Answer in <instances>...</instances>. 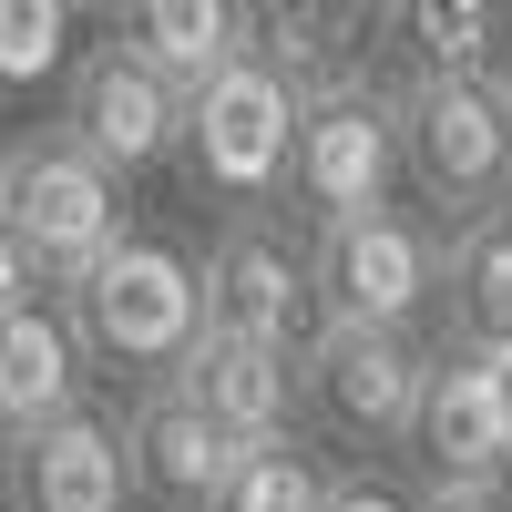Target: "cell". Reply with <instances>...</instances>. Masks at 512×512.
I'll use <instances>...</instances> for the list:
<instances>
[{"label":"cell","mask_w":512,"mask_h":512,"mask_svg":"<svg viewBox=\"0 0 512 512\" xmlns=\"http://www.w3.org/2000/svg\"><path fill=\"white\" fill-rule=\"evenodd\" d=\"M62 308H72V338H82L93 369L154 390V379H175L185 349L205 338V277H195V256L175 236H144L134 226L82 287H62Z\"/></svg>","instance_id":"cell-1"},{"label":"cell","mask_w":512,"mask_h":512,"mask_svg":"<svg viewBox=\"0 0 512 512\" xmlns=\"http://www.w3.org/2000/svg\"><path fill=\"white\" fill-rule=\"evenodd\" d=\"M82 379H93V359H82L72 338V308H11L0 318V441H31L41 420L82 410Z\"/></svg>","instance_id":"cell-14"},{"label":"cell","mask_w":512,"mask_h":512,"mask_svg":"<svg viewBox=\"0 0 512 512\" xmlns=\"http://www.w3.org/2000/svg\"><path fill=\"white\" fill-rule=\"evenodd\" d=\"M175 390L216 420V431H236L256 451V441H287L297 431V410H308V369H297V349H277V338L205 328L195 349H185V369H175Z\"/></svg>","instance_id":"cell-13"},{"label":"cell","mask_w":512,"mask_h":512,"mask_svg":"<svg viewBox=\"0 0 512 512\" xmlns=\"http://www.w3.org/2000/svg\"><path fill=\"white\" fill-rule=\"evenodd\" d=\"M0 226L31 246L41 287H82L134 236V205H123V175L103 154H82L62 123H41V134L0 144Z\"/></svg>","instance_id":"cell-2"},{"label":"cell","mask_w":512,"mask_h":512,"mask_svg":"<svg viewBox=\"0 0 512 512\" xmlns=\"http://www.w3.org/2000/svg\"><path fill=\"white\" fill-rule=\"evenodd\" d=\"M390 82H451L502 62V0H379V52Z\"/></svg>","instance_id":"cell-16"},{"label":"cell","mask_w":512,"mask_h":512,"mask_svg":"<svg viewBox=\"0 0 512 512\" xmlns=\"http://www.w3.org/2000/svg\"><path fill=\"white\" fill-rule=\"evenodd\" d=\"M72 72V0H0V103Z\"/></svg>","instance_id":"cell-20"},{"label":"cell","mask_w":512,"mask_h":512,"mask_svg":"<svg viewBox=\"0 0 512 512\" xmlns=\"http://www.w3.org/2000/svg\"><path fill=\"white\" fill-rule=\"evenodd\" d=\"M328 482H338V472L287 431V441H256V451L236 461V482H226L216 512H328Z\"/></svg>","instance_id":"cell-19"},{"label":"cell","mask_w":512,"mask_h":512,"mask_svg":"<svg viewBox=\"0 0 512 512\" xmlns=\"http://www.w3.org/2000/svg\"><path fill=\"white\" fill-rule=\"evenodd\" d=\"M72 11H113V21H123V11H134V0H72Z\"/></svg>","instance_id":"cell-24"},{"label":"cell","mask_w":512,"mask_h":512,"mask_svg":"<svg viewBox=\"0 0 512 512\" xmlns=\"http://www.w3.org/2000/svg\"><path fill=\"white\" fill-rule=\"evenodd\" d=\"M246 52H267L297 93L338 82V72H369L379 0H246Z\"/></svg>","instance_id":"cell-15"},{"label":"cell","mask_w":512,"mask_h":512,"mask_svg":"<svg viewBox=\"0 0 512 512\" xmlns=\"http://www.w3.org/2000/svg\"><path fill=\"white\" fill-rule=\"evenodd\" d=\"M482 349H492V359H502V379H512V338H482Z\"/></svg>","instance_id":"cell-25"},{"label":"cell","mask_w":512,"mask_h":512,"mask_svg":"<svg viewBox=\"0 0 512 512\" xmlns=\"http://www.w3.org/2000/svg\"><path fill=\"white\" fill-rule=\"evenodd\" d=\"M502 123H512V62H502Z\"/></svg>","instance_id":"cell-26"},{"label":"cell","mask_w":512,"mask_h":512,"mask_svg":"<svg viewBox=\"0 0 512 512\" xmlns=\"http://www.w3.org/2000/svg\"><path fill=\"white\" fill-rule=\"evenodd\" d=\"M420 512H512L492 482H431V492H420Z\"/></svg>","instance_id":"cell-23"},{"label":"cell","mask_w":512,"mask_h":512,"mask_svg":"<svg viewBox=\"0 0 512 512\" xmlns=\"http://www.w3.org/2000/svg\"><path fill=\"white\" fill-rule=\"evenodd\" d=\"M400 175L441 216L512 205V123H502V62L451 82H400Z\"/></svg>","instance_id":"cell-5"},{"label":"cell","mask_w":512,"mask_h":512,"mask_svg":"<svg viewBox=\"0 0 512 512\" xmlns=\"http://www.w3.org/2000/svg\"><path fill=\"white\" fill-rule=\"evenodd\" d=\"M308 277L318 318L338 328H420V308L441 297V226L410 205H359L338 226H308Z\"/></svg>","instance_id":"cell-6"},{"label":"cell","mask_w":512,"mask_h":512,"mask_svg":"<svg viewBox=\"0 0 512 512\" xmlns=\"http://www.w3.org/2000/svg\"><path fill=\"white\" fill-rule=\"evenodd\" d=\"M0 502L11 512H123L134 502V451L123 420H103L93 400L41 420L31 441H0Z\"/></svg>","instance_id":"cell-11"},{"label":"cell","mask_w":512,"mask_h":512,"mask_svg":"<svg viewBox=\"0 0 512 512\" xmlns=\"http://www.w3.org/2000/svg\"><path fill=\"white\" fill-rule=\"evenodd\" d=\"M410 451L431 461V482H492V492L512 482V379L482 338H441Z\"/></svg>","instance_id":"cell-10"},{"label":"cell","mask_w":512,"mask_h":512,"mask_svg":"<svg viewBox=\"0 0 512 512\" xmlns=\"http://www.w3.org/2000/svg\"><path fill=\"white\" fill-rule=\"evenodd\" d=\"M31 297H41V267H31V246L0 226V318H11V308H31Z\"/></svg>","instance_id":"cell-22"},{"label":"cell","mask_w":512,"mask_h":512,"mask_svg":"<svg viewBox=\"0 0 512 512\" xmlns=\"http://www.w3.org/2000/svg\"><path fill=\"white\" fill-rule=\"evenodd\" d=\"M287 154H297V82L267 52H236L216 82L185 93V175L226 216H256L287 195Z\"/></svg>","instance_id":"cell-3"},{"label":"cell","mask_w":512,"mask_h":512,"mask_svg":"<svg viewBox=\"0 0 512 512\" xmlns=\"http://www.w3.org/2000/svg\"><path fill=\"white\" fill-rule=\"evenodd\" d=\"M195 277H205V328L308 349V328H318V277H308V236H297L277 205H256V216H226L216 236H205Z\"/></svg>","instance_id":"cell-8"},{"label":"cell","mask_w":512,"mask_h":512,"mask_svg":"<svg viewBox=\"0 0 512 512\" xmlns=\"http://www.w3.org/2000/svg\"><path fill=\"white\" fill-rule=\"evenodd\" d=\"M451 338H512V205H482L441 236Z\"/></svg>","instance_id":"cell-18"},{"label":"cell","mask_w":512,"mask_h":512,"mask_svg":"<svg viewBox=\"0 0 512 512\" xmlns=\"http://www.w3.org/2000/svg\"><path fill=\"white\" fill-rule=\"evenodd\" d=\"M123 41L195 93V82H216L246 52V0H134V11H123Z\"/></svg>","instance_id":"cell-17"},{"label":"cell","mask_w":512,"mask_h":512,"mask_svg":"<svg viewBox=\"0 0 512 512\" xmlns=\"http://www.w3.org/2000/svg\"><path fill=\"white\" fill-rule=\"evenodd\" d=\"M431 338L420 328H338L318 318L297 369H308V410L328 420L349 451H400L420 431V390H431Z\"/></svg>","instance_id":"cell-7"},{"label":"cell","mask_w":512,"mask_h":512,"mask_svg":"<svg viewBox=\"0 0 512 512\" xmlns=\"http://www.w3.org/2000/svg\"><path fill=\"white\" fill-rule=\"evenodd\" d=\"M62 134L82 154H103L113 175H144V164L185 154V82L154 72L134 41H93V52H72L62 72Z\"/></svg>","instance_id":"cell-9"},{"label":"cell","mask_w":512,"mask_h":512,"mask_svg":"<svg viewBox=\"0 0 512 512\" xmlns=\"http://www.w3.org/2000/svg\"><path fill=\"white\" fill-rule=\"evenodd\" d=\"M123 451H134V502L154 512H216L246 441L216 431L175 379H154V390H134V410H123Z\"/></svg>","instance_id":"cell-12"},{"label":"cell","mask_w":512,"mask_h":512,"mask_svg":"<svg viewBox=\"0 0 512 512\" xmlns=\"http://www.w3.org/2000/svg\"><path fill=\"white\" fill-rule=\"evenodd\" d=\"M328 512H420V502H410L390 472H338V482H328Z\"/></svg>","instance_id":"cell-21"},{"label":"cell","mask_w":512,"mask_h":512,"mask_svg":"<svg viewBox=\"0 0 512 512\" xmlns=\"http://www.w3.org/2000/svg\"><path fill=\"white\" fill-rule=\"evenodd\" d=\"M400 175V82L379 72H338L297 93V154H287V216L297 226H338L359 205H390Z\"/></svg>","instance_id":"cell-4"}]
</instances>
